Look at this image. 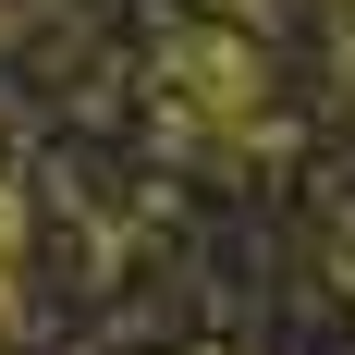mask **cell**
<instances>
[{
  "label": "cell",
  "mask_w": 355,
  "mask_h": 355,
  "mask_svg": "<svg viewBox=\"0 0 355 355\" xmlns=\"http://www.w3.org/2000/svg\"><path fill=\"white\" fill-rule=\"evenodd\" d=\"M233 12H257V0H233Z\"/></svg>",
  "instance_id": "5"
},
{
  "label": "cell",
  "mask_w": 355,
  "mask_h": 355,
  "mask_svg": "<svg viewBox=\"0 0 355 355\" xmlns=\"http://www.w3.org/2000/svg\"><path fill=\"white\" fill-rule=\"evenodd\" d=\"M159 110H172V135L196 147V159H270V147H282V98H270L257 37L209 25V12L159 37Z\"/></svg>",
  "instance_id": "1"
},
{
  "label": "cell",
  "mask_w": 355,
  "mask_h": 355,
  "mask_svg": "<svg viewBox=\"0 0 355 355\" xmlns=\"http://www.w3.org/2000/svg\"><path fill=\"white\" fill-rule=\"evenodd\" d=\"M12 282H25V220H12V196H0V355H12Z\"/></svg>",
  "instance_id": "2"
},
{
  "label": "cell",
  "mask_w": 355,
  "mask_h": 355,
  "mask_svg": "<svg viewBox=\"0 0 355 355\" xmlns=\"http://www.w3.org/2000/svg\"><path fill=\"white\" fill-rule=\"evenodd\" d=\"M37 12H49V0H0V25H37Z\"/></svg>",
  "instance_id": "3"
},
{
  "label": "cell",
  "mask_w": 355,
  "mask_h": 355,
  "mask_svg": "<svg viewBox=\"0 0 355 355\" xmlns=\"http://www.w3.org/2000/svg\"><path fill=\"white\" fill-rule=\"evenodd\" d=\"M331 25H343V37H355V0H331Z\"/></svg>",
  "instance_id": "4"
}]
</instances>
